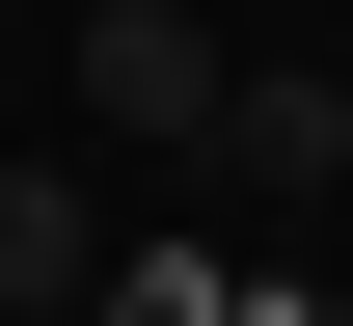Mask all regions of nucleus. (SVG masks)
Here are the masks:
<instances>
[{
    "mask_svg": "<svg viewBox=\"0 0 353 326\" xmlns=\"http://www.w3.org/2000/svg\"><path fill=\"white\" fill-rule=\"evenodd\" d=\"M218 109H245V54L190 28V0H82V136H190L218 163Z\"/></svg>",
    "mask_w": 353,
    "mask_h": 326,
    "instance_id": "obj_1",
    "label": "nucleus"
},
{
    "mask_svg": "<svg viewBox=\"0 0 353 326\" xmlns=\"http://www.w3.org/2000/svg\"><path fill=\"white\" fill-rule=\"evenodd\" d=\"M0 299H28V326L109 299V190H82V163H0Z\"/></svg>",
    "mask_w": 353,
    "mask_h": 326,
    "instance_id": "obj_2",
    "label": "nucleus"
},
{
    "mask_svg": "<svg viewBox=\"0 0 353 326\" xmlns=\"http://www.w3.org/2000/svg\"><path fill=\"white\" fill-rule=\"evenodd\" d=\"M218 163H245V190H353V82H326V54H245Z\"/></svg>",
    "mask_w": 353,
    "mask_h": 326,
    "instance_id": "obj_3",
    "label": "nucleus"
},
{
    "mask_svg": "<svg viewBox=\"0 0 353 326\" xmlns=\"http://www.w3.org/2000/svg\"><path fill=\"white\" fill-rule=\"evenodd\" d=\"M82 326H245V299L190 272V245H109V299H82Z\"/></svg>",
    "mask_w": 353,
    "mask_h": 326,
    "instance_id": "obj_4",
    "label": "nucleus"
},
{
    "mask_svg": "<svg viewBox=\"0 0 353 326\" xmlns=\"http://www.w3.org/2000/svg\"><path fill=\"white\" fill-rule=\"evenodd\" d=\"M272 326H353V299H272Z\"/></svg>",
    "mask_w": 353,
    "mask_h": 326,
    "instance_id": "obj_5",
    "label": "nucleus"
},
{
    "mask_svg": "<svg viewBox=\"0 0 353 326\" xmlns=\"http://www.w3.org/2000/svg\"><path fill=\"white\" fill-rule=\"evenodd\" d=\"M0 326H28V299H0Z\"/></svg>",
    "mask_w": 353,
    "mask_h": 326,
    "instance_id": "obj_6",
    "label": "nucleus"
}]
</instances>
